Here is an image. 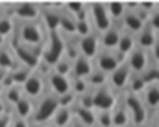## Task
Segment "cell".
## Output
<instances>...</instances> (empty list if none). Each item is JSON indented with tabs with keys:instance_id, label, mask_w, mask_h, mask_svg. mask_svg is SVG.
I'll return each mask as SVG.
<instances>
[{
	"instance_id": "6da1fadb",
	"label": "cell",
	"mask_w": 159,
	"mask_h": 127,
	"mask_svg": "<svg viewBox=\"0 0 159 127\" xmlns=\"http://www.w3.org/2000/svg\"><path fill=\"white\" fill-rule=\"evenodd\" d=\"M46 39V32L43 30L37 20L30 22H17L15 20V32L7 39V44H26V46H43Z\"/></svg>"
},
{
	"instance_id": "7a4b0ae2",
	"label": "cell",
	"mask_w": 159,
	"mask_h": 127,
	"mask_svg": "<svg viewBox=\"0 0 159 127\" xmlns=\"http://www.w3.org/2000/svg\"><path fill=\"white\" fill-rule=\"evenodd\" d=\"M57 109H59V98L46 90L39 99L34 101V112L30 116V125L46 127Z\"/></svg>"
},
{
	"instance_id": "3957f363",
	"label": "cell",
	"mask_w": 159,
	"mask_h": 127,
	"mask_svg": "<svg viewBox=\"0 0 159 127\" xmlns=\"http://www.w3.org/2000/svg\"><path fill=\"white\" fill-rule=\"evenodd\" d=\"M15 55L17 65L26 66L30 70H37L41 65V50L43 46H26V44H9Z\"/></svg>"
},
{
	"instance_id": "277c9868",
	"label": "cell",
	"mask_w": 159,
	"mask_h": 127,
	"mask_svg": "<svg viewBox=\"0 0 159 127\" xmlns=\"http://www.w3.org/2000/svg\"><path fill=\"white\" fill-rule=\"evenodd\" d=\"M124 96V105L128 111V118H129V125H141L144 122H148V111L144 107V103L141 101L139 94H129V92H122Z\"/></svg>"
},
{
	"instance_id": "5b68a950",
	"label": "cell",
	"mask_w": 159,
	"mask_h": 127,
	"mask_svg": "<svg viewBox=\"0 0 159 127\" xmlns=\"http://www.w3.org/2000/svg\"><path fill=\"white\" fill-rule=\"evenodd\" d=\"M87 17H89V22L96 33L106 32L113 24L109 15H107L106 2H87Z\"/></svg>"
},
{
	"instance_id": "8992f818",
	"label": "cell",
	"mask_w": 159,
	"mask_h": 127,
	"mask_svg": "<svg viewBox=\"0 0 159 127\" xmlns=\"http://www.w3.org/2000/svg\"><path fill=\"white\" fill-rule=\"evenodd\" d=\"M20 88H22V96H24V98H28V99H32V101L39 99L41 96L48 90V88H46V79H44V72H41L39 68L34 70V72L28 76V79L22 83Z\"/></svg>"
},
{
	"instance_id": "52a82bcc",
	"label": "cell",
	"mask_w": 159,
	"mask_h": 127,
	"mask_svg": "<svg viewBox=\"0 0 159 127\" xmlns=\"http://www.w3.org/2000/svg\"><path fill=\"white\" fill-rule=\"evenodd\" d=\"M7 7L17 22H30L39 19V4L35 2H7Z\"/></svg>"
},
{
	"instance_id": "ba28073f",
	"label": "cell",
	"mask_w": 159,
	"mask_h": 127,
	"mask_svg": "<svg viewBox=\"0 0 159 127\" xmlns=\"http://www.w3.org/2000/svg\"><path fill=\"white\" fill-rule=\"evenodd\" d=\"M120 63H124V61L115 50H98V53L93 59V68H96L102 74L109 76L115 68H119Z\"/></svg>"
},
{
	"instance_id": "9c48e42d",
	"label": "cell",
	"mask_w": 159,
	"mask_h": 127,
	"mask_svg": "<svg viewBox=\"0 0 159 127\" xmlns=\"http://www.w3.org/2000/svg\"><path fill=\"white\" fill-rule=\"evenodd\" d=\"M44 79H46V88L48 92H52L57 98H63L67 94H70V78L59 76L57 72H54L52 68L44 72Z\"/></svg>"
},
{
	"instance_id": "30bf717a",
	"label": "cell",
	"mask_w": 159,
	"mask_h": 127,
	"mask_svg": "<svg viewBox=\"0 0 159 127\" xmlns=\"http://www.w3.org/2000/svg\"><path fill=\"white\" fill-rule=\"evenodd\" d=\"M91 92H93V111H111L117 101V96H119L107 85L102 88L91 90Z\"/></svg>"
},
{
	"instance_id": "8fae6325",
	"label": "cell",
	"mask_w": 159,
	"mask_h": 127,
	"mask_svg": "<svg viewBox=\"0 0 159 127\" xmlns=\"http://www.w3.org/2000/svg\"><path fill=\"white\" fill-rule=\"evenodd\" d=\"M129 68L126 66V63H120L119 68H115L109 76H107V87L115 92V94H122L128 87V81H129Z\"/></svg>"
},
{
	"instance_id": "7c38bea8",
	"label": "cell",
	"mask_w": 159,
	"mask_h": 127,
	"mask_svg": "<svg viewBox=\"0 0 159 127\" xmlns=\"http://www.w3.org/2000/svg\"><path fill=\"white\" fill-rule=\"evenodd\" d=\"M124 63H126V66L129 68L131 74H141L148 66V52H144V50H141V48L135 46L128 53V57L124 59Z\"/></svg>"
},
{
	"instance_id": "4fadbf2b",
	"label": "cell",
	"mask_w": 159,
	"mask_h": 127,
	"mask_svg": "<svg viewBox=\"0 0 159 127\" xmlns=\"http://www.w3.org/2000/svg\"><path fill=\"white\" fill-rule=\"evenodd\" d=\"M120 33H122V26H120V22H113L106 32L98 33L100 50H115L117 44H119Z\"/></svg>"
},
{
	"instance_id": "5bb4252c",
	"label": "cell",
	"mask_w": 159,
	"mask_h": 127,
	"mask_svg": "<svg viewBox=\"0 0 159 127\" xmlns=\"http://www.w3.org/2000/svg\"><path fill=\"white\" fill-rule=\"evenodd\" d=\"M100 50V42H98V33L96 32H91L89 35L85 37H78V52L80 55L87 57V59H94V55L98 53Z\"/></svg>"
},
{
	"instance_id": "9a60e30c",
	"label": "cell",
	"mask_w": 159,
	"mask_h": 127,
	"mask_svg": "<svg viewBox=\"0 0 159 127\" xmlns=\"http://www.w3.org/2000/svg\"><path fill=\"white\" fill-rule=\"evenodd\" d=\"M139 96H141V101L144 103L148 112H156L159 109V83L146 85Z\"/></svg>"
},
{
	"instance_id": "2e32d148",
	"label": "cell",
	"mask_w": 159,
	"mask_h": 127,
	"mask_svg": "<svg viewBox=\"0 0 159 127\" xmlns=\"http://www.w3.org/2000/svg\"><path fill=\"white\" fill-rule=\"evenodd\" d=\"M144 24H146V22L139 17L137 11H128V9H126V13H124L122 19H120V26H122V30L128 32V33H131V35H137V33L143 30Z\"/></svg>"
},
{
	"instance_id": "e0dca14e",
	"label": "cell",
	"mask_w": 159,
	"mask_h": 127,
	"mask_svg": "<svg viewBox=\"0 0 159 127\" xmlns=\"http://www.w3.org/2000/svg\"><path fill=\"white\" fill-rule=\"evenodd\" d=\"M93 72V61L78 55L74 61H72V66H70V78L74 79H87V76Z\"/></svg>"
},
{
	"instance_id": "ac0fdd59",
	"label": "cell",
	"mask_w": 159,
	"mask_h": 127,
	"mask_svg": "<svg viewBox=\"0 0 159 127\" xmlns=\"http://www.w3.org/2000/svg\"><path fill=\"white\" fill-rule=\"evenodd\" d=\"M111 122H113V127L129 125V118H128V111H126L124 96L122 94L117 96V101H115V105L111 109Z\"/></svg>"
},
{
	"instance_id": "d6986e66",
	"label": "cell",
	"mask_w": 159,
	"mask_h": 127,
	"mask_svg": "<svg viewBox=\"0 0 159 127\" xmlns=\"http://www.w3.org/2000/svg\"><path fill=\"white\" fill-rule=\"evenodd\" d=\"M22 98V88L17 87V85H9V87H4L0 88V99L4 103V107L11 112V109L15 107V103Z\"/></svg>"
},
{
	"instance_id": "ffe728a7",
	"label": "cell",
	"mask_w": 159,
	"mask_h": 127,
	"mask_svg": "<svg viewBox=\"0 0 159 127\" xmlns=\"http://www.w3.org/2000/svg\"><path fill=\"white\" fill-rule=\"evenodd\" d=\"M156 39H157V33L148 24H144L143 30L135 35V46L141 48V50H144V52H150L152 46H154V42H156Z\"/></svg>"
},
{
	"instance_id": "44dd1931",
	"label": "cell",
	"mask_w": 159,
	"mask_h": 127,
	"mask_svg": "<svg viewBox=\"0 0 159 127\" xmlns=\"http://www.w3.org/2000/svg\"><path fill=\"white\" fill-rule=\"evenodd\" d=\"M57 32L63 35V37H69V35H76V19L67 13L63 7L59 11V26H57Z\"/></svg>"
},
{
	"instance_id": "7402d4cb",
	"label": "cell",
	"mask_w": 159,
	"mask_h": 127,
	"mask_svg": "<svg viewBox=\"0 0 159 127\" xmlns=\"http://www.w3.org/2000/svg\"><path fill=\"white\" fill-rule=\"evenodd\" d=\"M70 111H72L74 120H78L81 127H94V111L93 109H83V107H78L76 103H72Z\"/></svg>"
},
{
	"instance_id": "603a6c76",
	"label": "cell",
	"mask_w": 159,
	"mask_h": 127,
	"mask_svg": "<svg viewBox=\"0 0 159 127\" xmlns=\"http://www.w3.org/2000/svg\"><path fill=\"white\" fill-rule=\"evenodd\" d=\"M32 112H34V101L28 99V98H24V96H22V98L15 103V107L11 109V114H13V116L22 118V120H28V122H30Z\"/></svg>"
},
{
	"instance_id": "cb8c5ba5",
	"label": "cell",
	"mask_w": 159,
	"mask_h": 127,
	"mask_svg": "<svg viewBox=\"0 0 159 127\" xmlns=\"http://www.w3.org/2000/svg\"><path fill=\"white\" fill-rule=\"evenodd\" d=\"M133 48H135V35H131V33H128V32H124V30H122L120 39H119V44H117L115 52L119 53L120 57H122V61H124V59L128 57V53H129Z\"/></svg>"
},
{
	"instance_id": "d4e9b609",
	"label": "cell",
	"mask_w": 159,
	"mask_h": 127,
	"mask_svg": "<svg viewBox=\"0 0 159 127\" xmlns=\"http://www.w3.org/2000/svg\"><path fill=\"white\" fill-rule=\"evenodd\" d=\"M15 66H17V61H15L13 50H11V46L6 41V44L0 48V70L9 72V70H13Z\"/></svg>"
},
{
	"instance_id": "484cf974",
	"label": "cell",
	"mask_w": 159,
	"mask_h": 127,
	"mask_svg": "<svg viewBox=\"0 0 159 127\" xmlns=\"http://www.w3.org/2000/svg\"><path fill=\"white\" fill-rule=\"evenodd\" d=\"M70 122H72V111H70V107H59V109L56 111V114L52 116V120H50L48 125H52V127H69Z\"/></svg>"
},
{
	"instance_id": "4316f807",
	"label": "cell",
	"mask_w": 159,
	"mask_h": 127,
	"mask_svg": "<svg viewBox=\"0 0 159 127\" xmlns=\"http://www.w3.org/2000/svg\"><path fill=\"white\" fill-rule=\"evenodd\" d=\"M87 87H89V90H96V88H102V87H106L107 85V76L106 74H102L100 70H96V68H93V72L87 76Z\"/></svg>"
},
{
	"instance_id": "83f0119b",
	"label": "cell",
	"mask_w": 159,
	"mask_h": 127,
	"mask_svg": "<svg viewBox=\"0 0 159 127\" xmlns=\"http://www.w3.org/2000/svg\"><path fill=\"white\" fill-rule=\"evenodd\" d=\"M106 9H107V15H109L111 22H120L122 15L126 13L124 2H106Z\"/></svg>"
},
{
	"instance_id": "f1b7e54d",
	"label": "cell",
	"mask_w": 159,
	"mask_h": 127,
	"mask_svg": "<svg viewBox=\"0 0 159 127\" xmlns=\"http://www.w3.org/2000/svg\"><path fill=\"white\" fill-rule=\"evenodd\" d=\"M144 87H146V83L143 81V78H141L139 74H131V76H129V81H128V87H126L124 92H129V94H141V92L144 90Z\"/></svg>"
},
{
	"instance_id": "f546056e",
	"label": "cell",
	"mask_w": 159,
	"mask_h": 127,
	"mask_svg": "<svg viewBox=\"0 0 159 127\" xmlns=\"http://www.w3.org/2000/svg\"><path fill=\"white\" fill-rule=\"evenodd\" d=\"M94 127H113L111 111H94Z\"/></svg>"
},
{
	"instance_id": "4dcf8cb0",
	"label": "cell",
	"mask_w": 159,
	"mask_h": 127,
	"mask_svg": "<svg viewBox=\"0 0 159 127\" xmlns=\"http://www.w3.org/2000/svg\"><path fill=\"white\" fill-rule=\"evenodd\" d=\"M63 9L67 11V13H70L74 19L81 15V13H85L87 11V2H65L63 4Z\"/></svg>"
},
{
	"instance_id": "1f68e13d",
	"label": "cell",
	"mask_w": 159,
	"mask_h": 127,
	"mask_svg": "<svg viewBox=\"0 0 159 127\" xmlns=\"http://www.w3.org/2000/svg\"><path fill=\"white\" fill-rule=\"evenodd\" d=\"M70 66H72V61H69L65 55L52 66L54 72H57L59 76H65V78H70Z\"/></svg>"
},
{
	"instance_id": "d6a6232c",
	"label": "cell",
	"mask_w": 159,
	"mask_h": 127,
	"mask_svg": "<svg viewBox=\"0 0 159 127\" xmlns=\"http://www.w3.org/2000/svg\"><path fill=\"white\" fill-rule=\"evenodd\" d=\"M85 92H89L87 81L85 79H74V78H70V94H74V98H76V96H81Z\"/></svg>"
},
{
	"instance_id": "836d02e7",
	"label": "cell",
	"mask_w": 159,
	"mask_h": 127,
	"mask_svg": "<svg viewBox=\"0 0 159 127\" xmlns=\"http://www.w3.org/2000/svg\"><path fill=\"white\" fill-rule=\"evenodd\" d=\"M146 24H148V26H150V28H152V30H154V32L159 35V11H157V9H154V11L148 15Z\"/></svg>"
},
{
	"instance_id": "e575fe53",
	"label": "cell",
	"mask_w": 159,
	"mask_h": 127,
	"mask_svg": "<svg viewBox=\"0 0 159 127\" xmlns=\"http://www.w3.org/2000/svg\"><path fill=\"white\" fill-rule=\"evenodd\" d=\"M9 127H30V122L28 120H22V118H17V116L11 114V124H9Z\"/></svg>"
},
{
	"instance_id": "d590c367",
	"label": "cell",
	"mask_w": 159,
	"mask_h": 127,
	"mask_svg": "<svg viewBox=\"0 0 159 127\" xmlns=\"http://www.w3.org/2000/svg\"><path fill=\"white\" fill-rule=\"evenodd\" d=\"M139 7L144 11V13H152L154 9H156V2H139Z\"/></svg>"
},
{
	"instance_id": "8d00e7d4",
	"label": "cell",
	"mask_w": 159,
	"mask_h": 127,
	"mask_svg": "<svg viewBox=\"0 0 159 127\" xmlns=\"http://www.w3.org/2000/svg\"><path fill=\"white\" fill-rule=\"evenodd\" d=\"M11 124V112H2L0 114V127H9Z\"/></svg>"
},
{
	"instance_id": "74e56055",
	"label": "cell",
	"mask_w": 159,
	"mask_h": 127,
	"mask_svg": "<svg viewBox=\"0 0 159 127\" xmlns=\"http://www.w3.org/2000/svg\"><path fill=\"white\" fill-rule=\"evenodd\" d=\"M150 53H152L154 61L159 65V35H157V39H156V42H154V46H152V50H150Z\"/></svg>"
},
{
	"instance_id": "f35d334b",
	"label": "cell",
	"mask_w": 159,
	"mask_h": 127,
	"mask_svg": "<svg viewBox=\"0 0 159 127\" xmlns=\"http://www.w3.org/2000/svg\"><path fill=\"white\" fill-rule=\"evenodd\" d=\"M148 122L152 124V127H159V109L156 112H148Z\"/></svg>"
},
{
	"instance_id": "ab89813d",
	"label": "cell",
	"mask_w": 159,
	"mask_h": 127,
	"mask_svg": "<svg viewBox=\"0 0 159 127\" xmlns=\"http://www.w3.org/2000/svg\"><path fill=\"white\" fill-rule=\"evenodd\" d=\"M6 74H7V72L0 70V88H2V85H4V79H6Z\"/></svg>"
},
{
	"instance_id": "60d3db41",
	"label": "cell",
	"mask_w": 159,
	"mask_h": 127,
	"mask_svg": "<svg viewBox=\"0 0 159 127\" xmlns=\"http://www.w3.org/2000/svg\"><path fill=\"white\" fill-rule=\"evenodd\" d=\"M2 112H9V111L4 107V103H2V99H0V114H2Z\"/></svg>"
},
{
	"instance_id": "b9f144b4",
	"label": "cell",
	"mask_w": 159,
	"mask_h": 127,
	"mask_svg": "<svg viewBox=\"0 0 159 127\" xmlns=\"http://www.w3.org/2000/svg\"><path fill=\"white\" fill-rule=\"evenodd\" d=\"M135 127H152L150 122H144V124H141V125H135Z\"/></svg>"
},
{
	"instance_id": "7bdbcfd3",
	"label": "cell",
	"mask_w": 159,
	"mask_h": 127,
	"mask_svg": "<svg viewBox=\"0 0 159 127\" xmlns=\"http://www.w3.org/2000/svg\"><path fill=\"white\" fill-rule=\"evenodd\" d=\"M4 44H6V39H4V37H2V35H0V48H2V46H4Z\"/></svg>"
},
{
	"instance_id": "ee69618b",
	"label": "cell",
	"mask_w": 159,
	"mask_h": 127,
	"mask_svg": "<svg viewBox=\"0 0 159 127\" xmlns=\"http://www.w3.org/2000/svg\"><path fill=\"white\" fill-rule=\"evenodd\" d=\"M156 9L159 11V2H156Z\"/></svg>"
},
{
	"instance_id": "f6af8a7d",
	"label": "cell",
	"mask_w": 159,
	"mask_h": 127,
	"mask_svg": "<svg viewBox=\"0 0 159 127\" xmlns=\"http://www.w3.org/2000/svg\"><path fill=\"white\" fill-rule=\"evenodd\" d=\"M122 127H131V125H122Z\"/></svg>"
},
{
	"instance_id": "bcb514c9",
	"label": "cell",
	"mask_w": 159,
	"mask_h": 127,
	"mask_svg": "<svg viewBox=\"0 0 159 127\" xmlns=\"http://www.w3.org/2000/svg\"><path fill=\"white\" fill-rule=\"evenodd\" d=\"M30 127H37V125H30Z\"/></svg>"
},
{
	"instance_id": "7dc6e473",
	"label": "cell",
	"mask_w": 159,
	"mask_h": 127,
	"mask_svg": "<svg viewBox=\"0 0 159 127\" xmlns=\"http://www.w3.org/2000/svg\"><path fill=\"white\" fill-rule=\"evenodd\" d=\"M46 127H52V125H46Z\"/></svg>"
}]
</instances>
